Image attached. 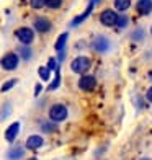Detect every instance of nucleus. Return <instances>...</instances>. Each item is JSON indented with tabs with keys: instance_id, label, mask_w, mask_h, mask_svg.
I'll list each match as a JSON object with an SVG mask.
<instances>
[{
	"instance_id": "obj_1",
	"label": "nucleus",
	"mask_w": 152,
	"mask_h": 160,
	"mask_svg": "<svg viewBox=\"0 0 152 160\" xmlns=\"http://www.w3.org/2000/svg\"><path fill=\"white\" fill-rule=\"evenodd\" d=\"M90 65H92V62H90L89 57H84V56H80V57H75V59L72 61V64H70V69H72V72H75V74H80V75H84L85 72L90 69Z\"/></svg>"
},
{
	"instance_id": "obj_2",
	"label": "nucleus",
	"mask_w": 152,
	"mask_h": 160,
	"mask_svg": "<svg viewBox=\"0 0 152 160\" xmlns=\"http://www.w3.org/2000/svg\"><path fill=\"white\" fill-rule=\"evenodd\" d=\"M49 118L53 122H61L67 118V108L64 105H54L49 110Z\"/></svg>"
},
{
	"instance_id": "obj_3",
	"label": "nucleus",
	"mask_w": 152,
	"mask_h": 160,
	"mask_svg": "<svg viewBox=\"0 0 152 160\" xmlns=\"http://www.w3.org/2000/svg\"><path fill=\"white\" fill-rule=\"evenodd\" d=\"M15 36L18 38V41L21 42V44L28 46V44H31V42H33L34 33H33L31 28H26V26H23V28H18V30L15 31Z\"/></svg>"
},
{
	"instance_id": "obj_4",
	"label": "nucleus",
	"mask_w": 152,
	"mask_h": 160,
	"mask_svg": "<svg viewBox=\"0 0 152 160\" xmlns=\"http://www.w3.org/2000/svg\"><path fill=\"white\" fill-rule=\"evenodd\" d=\"M0 65L5 70H15L18 67V56L15 52H8L0 59Z\"/></svg>"
},
{
	"instance_id": "obj_5",
	"label": "nucleus",
	"mask_w": 152,
	"mask_h": 160,
	"mask_svg": "<svg viewBox=\"0 0 152 160\" xmlns=\"http://www.w3.org/2000/svg\"><path fill=\"white\" fill-rule=\"evenodd\" d=\"M116 20H118V13L113 12V10H103L100 13V21L103 23L105 26H113L116 25Z\"/></svg>"
},
{
	"instance_id": "obj_6",
	"label": "nucleus",
	"mask_w": 152,
	"mask_h": 160,
	"mask_svg": "<svg viewBox=\"0 0 152 160\" xmlns=\"http://www.w3.org/2000/svg\"><path fill=\"white\" fill-rule=\"evenodd\" d=\"M95 85H97V80L92 75H82L80 80H79V87H80L84 92H92L95 88Z\"/></svg>"
},
{
	"instance_id": "obj_7",
	"label": "nucleus",
	"mask_w": 152,
	"mask_h": 160,
	"mask_svg": "<svg viewBox=\"0 0 152 160\" xmlns=\"http://www.w3.org/2000/svg\"><path fill=\"white\" fill-rule=\"evenodd\" d=\"M51 21L46 18V17H38L34 20V28H36V31H39V33H46L51 30Z\"/></svg>"
},
{
	"instance_id": "obj_8",
	"label": "nucleus",
	"mask_w": 152,
	"mask_h": 160,
	"mask_svg": "<svg viewBox=\"0 0 152 160\" xmlns=\"http://www.w3.org/2000/svg\"><path fill=\"white\" fill-rule=\"evenodd\" d=\"M93 49L97 52H106L110 49V41H108L105 36H98V38L93 41Z\"/></svg>"
},
{
	"instance_id": "obj_9",
	"label": "nucleus",
	"mask_w": 152,
	"mask_h": 160,
	"mask_svg": "<svg viewBox=\"0 0 152 160\" xmlns=\"http://www.w3.org/2000/svg\"><path fill=\"white\" fill-rule=\"evenodd\" d=\"M18 132H20V122L17 121V122H13V124H10L8 128H7V131H5V139L8 141V142H13V141L17 139Z\"/></svg>"
},
{
	"instance_id": "obj_10",
	"label": "nucleus",
	"mask_w": 152,
	"mask_h": 160,
	"mask_svg": "<svg viewBox=\"0 0 152 160\" xmlns=\"http://www.w3.org/2000/svg\"><path fill=\"white\" fill-rule=\"evenodd\" d=\"M137 12H139V15H149L152 12V0H139L137 2Z\"/></svg>"
},
{
	"instance_id": "obj_11",
	"label": "nucleus",
	"mask_w": 152,
	"mask_h": 160,
	"mask_svg": "<svg viewBox=\"0 0 152 160\" xmlns=\"http://www.w3.org/2000/svg\"><path fill=\"white\" fill-rule=\"evenodd\" d=\"M41 145H43V137H41V136H30V137L26 139V147L31 149V150L39 149Z\"/></svg>"
},
{
	"instance_id": "obj_12",
	"label": "nucleus",
	"mask_w": 152,
	"mask_h": 160,
	"mask_svg": "<svg viewBox=\"0 0 152 160\" xmlns=\"http://www.w3.org/2000/svg\"><path fill=\"white\" fill-rule=\"evenodd\" d=\"M92 10H93V3L90 2V5L87 7V10H85V12L82 13V15H79L77 18H74V20H72V23H70V25H72V26H77V25H80V23H82L84 20H87V18L90 17V13H92Z\"/></svg>"
},
{
	"instance_id": "obj_13",
	"label": "nucleus",
	"mask_w": 152,
	"mask_h": 160,
	"mask_svg": "<svg viewBox=\"0 0 152 160\" xmlns=\"http://www.w3.org/2000/svg\"><path fill=\"white\" fill-rule=\"evenodd\" d=\"M23 154H25V150L17 145V147H12V149L8 150V154H7V157H8V160H18V158L23 157Z\"/></svg>"
},
{
	"instance_id": "obj_14",
	"label": "nucleus",
	"mask_w": 152,
	"mask_h": 160,
	"mask_svg": "<svg viewBox=\"0 0 152 160\" xmlns=\"http://www.w3.org/2000/svg\"><path fill=\"white\" fill-rule=\"evenodd\" d=\"M67 38H69V34L67 33H62L59 38H57V41H56V51H62L64 49V46H66V41H67Z\"/></svg>"
},
{
	"instance_id": "obj_15",
	"label": "nucleus",
	"mask_w": 152,
	"mask_h": 160,
	"mask_svg": "<svg viewBox=\"0 0 152 160\" xmlns=\"http://www.w3.org/2000/svg\"><path fill=\"white\" fill-rule=\"evenodd\" d=\"M129 5H131V0H114V7H116V10H119V12L128 10Z\"/></svg>"
},
{
	"instance_id": "obj_16",
	"label": "nucleus",
	"mask_w": 152,
	"mask_h": 160,
	"mask_svg": "<svg viewBox=\"0 0 152 160\" xmlns=\"http://www.w3.org/2000/svg\"><path fill=\"white\" fill-rule=\"evenodd\" d=\"M59 85H61V72H59V67H57L56 69V78H54V82L49 85V90H56Z\"/></svg>"
},
{
	"instance_id": "obj_17",
	"label": "nucleus",
	"mask_w": 152,
	"mask_h": 160,
	"mask_svg": "<svg viewBox=\"0 0 152 160\" xmlns=\"http://www.w3.org/2000/svg\"><path fill=\"white\" fill-rule=\"evenodd\" d=\"M38 74H39V77H41L43 80H49V78H51V70H49L48 67H39V69H38Z\"/></svg>"
},
{
	"instance_id": "obj_18",
	"label": "nucleus",
	"mask_w": 152,
	"mask_h": 160,
	"mask_svg": "<svg viewBox=\"0 0 152 160\" xmlns=\"http://www.w3.org/2000/svg\"><path fill=\"white\" fill-rule=\"evenodd\" d=\"M126 25H128V17H126V15H118L116 26H118V28H126Z\"/></svg>"
},
{
	"instance_id": "obj_19",
	"label": "nucleus",
	"mask_w": 152,
	"mask_h": 160,
	"mask_svg": "<svg viewBox=\"0 0 152 160\" xmlns=\"http://www.w3.org/2000/svg\"><path fill=\"white\" fill-rule=\"evenodd\" d=\"M15 83H17V78H10L8 82H5V83L2 85V92H8L10 88H13V87H15Z\"/></svg>"
},
{
	"instance_id": "obj_20",
	"label": "nucleus",
	"mask_w": 152,
	"mask_h": 160,
	"mask_svg": "<svg viewBox=\"0 0 152 160\" xmlns=\"http://www.w3.org/2000/svg\"><path fill=\"white\" fill-rule=\"evenodd\" d=\"M30 5L33 7V8H43V7L46 5V0H30Z\"/></svg>"
},
{
	"instance_id": "obj_21",
	"label": "nucleus",
	"mask_w": 152,
	"mask_h": 160,
	"mask_svg": "<svg viewBox=\"0 0 152 160\" xmlns=\"http://www.w3.org/2000/svg\"><path fill=\"white\" fill-rule=\"evenodd\" d=\"M20 54H21V57H23V59H30V57H31V49L30 48H20Z\"/></svg>"
},
{
	"instance_id": "obj_22",
	"label": "nucleus",
	"mask_w": 152,
	"mask_h": 160,
	"mask_svg": "<svg viewBox=\"0 0 152 160\" xmlns=\"http://www.w3.org/2000/svg\"><path fill=\"white\" fill-rule=\"evenodd\" d=\"M46 5L49 8H59L62 5V0H46Z\"/></svg>"
},
{
	"instance_id": "obj_23",
	"label": "nucleus",
	"mask_w": 152,
	"mask_h": 160,
	"mask_svg": "<svg viewBox=\"0 0 152 160\" xmlns=\"http://www.w3.org/2000/svg\"><path fill=\"white\" fill-rule=\"evenodd\" d=\"M41 128H43V131H46V132H53V131H56V124H51V122H43Z\"/></svg>"
},
{
	"instance_id": "obj_24",
	"label": "nucleus",
	"mask_w": 152,
	"mask_h": 160,
	"mask_svg": "<svg viewBox=\"0 0 152 160\" xmlns=\"http://www.w3.org/2000/svg\"><path fill=\"white\" fill-rule=\"evenodd\" d=\"M48 69H49V70H56V69H57V64H56V61H54V59H49Z\"/></svg>"
},
{
	"instance_id": "obj_25",
	"label": "nucleus",
	"mask_w": 152,
	"mask_h": 160,
	"mask_svg": "<svg viewBox=\"0 0 152 160\" xmlns=\"http://www.w3.org/2000/svg\"><path fill=\"white\" fill-rule=\"evenodd\" d=\"M142 36H144V33H142V31H136V33L133 34V38H134V39H137V38L142 39Z\"/></svg>"
},
{
	"instance_id": "obj_26",
	"label": "nucleus",
	"mask_w": 152,
	"mask_h": 160,
	"mask_svg": "<svg viewBox=\"0 0 152 160\" xmlns=\"http://www.w3.org/2000/svg\"><path fill=\"white\" fill-rule=\"evenodd\" d=\"M147 100L152 103V88H149V90H147Z\"/></svg>"
},
{
	"instance_id": "obj_27",
	"label": "nucleus",
	"mask_w": 152,
	"mask_h": 160,
	"mask_svg": "<svg viewBox=\"0 0 152 160\" xmlns=\"http://www.w3.org/2000/svg\"><path fill=\"white\" fill-rule=\"evenodd\" d=\"M34 92H36V93H34V95H38V93L41 92V85H39V83H38V85H36V90H34Z\"/></svg>"
},
{
	"instance_id": "obj_28",
	"label": "nucleus",
	"mask_w": 152,
	"mask_h": 160,
	"mask_svg": "<svg viewBox=\"0 0 152 160\" xmlns=\"http://www.w3.org/2000/svg\"><path fill=\"white\" fill-rule=\"evenodd\" d=\"M90 2H92L93 5H95V3H98V2H100V0H90Z\"/></svg>"
},
{
	"instance_id": "obj_29",
	"label": "nucleus",
	"mask_w": 152,
	"mask_h": 160,
	"mask_svg": "<svg viewBox=\"0 0 152 160\" xmlns=\"http://www.w3.org/2000/svg\"><path fill=\"white\" fill-rule=\"evenodd\" d=\"M149 77H150V78H152V70H150V72H149Z\"/></svg>"
},
{
	"instance_id": "obj_30",
	"label": "nucleus",
	"mask_w": 152,
	"mask_h": 160,
	"mask_svg": "<svg viewBox=\"0 0 152 160\" xmlns=\"http://www.w3.org/2000/svg\"><path fill=\"white\" fill-rule=\"evenodd\" d=\"M141 160H150V158H141Z\"/></svg>"
},
{
	"instance_id": "obj_31",
	"label": "nucleus",
	"mask_w": 152,
	"mask_h": 160,
	"mask_svg": "<svg viewBox=\"0 0 152 160\" xmlns=\"http://www.w3.org/2000/svg\"><path fill=\"white\" fill-rule=\"evenodd\" d=\"M30 160H38V158H30Z\"/></svg>"
},
{
	"instance_id": "obj_32",
	"label": "nucleus",
	"mask_w": 152,
	"mask_h": 160,
	"mask_svg": "<svg viewBox=\"0 0 152 160\" xmlns=\"http://www.w3.org/2000/svg\"><path fill=\"white\" fill-rule=\"evenodd\" d=\"M150 33H152V30H150Z\"/></svg>"
}]
</instances>
